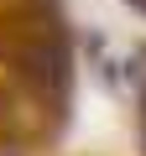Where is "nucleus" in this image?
<instances>
[{
    "instance_id": "2",
    "label": "nucleus",
    "mask_w": 146,
    "mask_h": 156,
    "mask_svg": "<svg viewBox=\"0 0 146 156\" xmlns=\"http://www.w3.org/2000/svg\"><path fill=\"white\" fill-rule=\"evenodd\" d=\"M141 109H146V89H141Z\"/></svg>"
},
{
    "instance_id": "3",
    "label": "nucleus",
    "mask_w": 146,
    "mask_h": 156,
    "mask_svg": "<svg viewBox=\"0 0 146 156\" xmlns=\"http://www.w3.org/2000/svg\"><path fill=\"white\" fill-rule=\"evenodd\" d=\"M136 5H141V11H146V0H136Z\"/></svg>"
},
{
    "instance_id": "1",
    "label": "nucleus",
    "mask_w": 146,
    "mask_h": 156,
    "mask_svg": "<svg viewBox=\"0 0 146 156\" xmlns=\"http://www.w3.org/2000/svg\"><path fill=\"white\" fill-rule=\"evenodd\" d=\"M21 68H26V78H37V83H42V78H52L57 57H52L47 47H26V52H21Z\"/></svg>"
}]
</instances>
